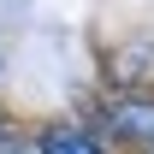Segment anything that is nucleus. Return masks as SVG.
Segmentation results:
<instances>
[{"instance_id":"f03ea898","label":"nucleus","mask_w":154,"mask_h":154,"mask_svg":"<svg viewBox=\"0 0 154 154\" xmlns=\"http://www.w3.org/2000/svg\"><path fill=\"white\" fill-rule=\"evenodd\" d=\"M119 131H131V136H154V107H119Z\"/></svg>"},{"instance_id":"f257e3e1","label":"nucleus","mask_w":154,"mask_h":154,"mask_svg":"<svg viewBox=\"0 0 154 154\" xmlns=\"http://www.w3.org/2000/svg\"><path fill=\"white\" fill-rule=\"evenodd\" d=\"M42 154H101V142L83 136V131H48L42 136Z\"/></svg>"}]
</instances>
